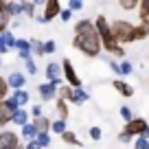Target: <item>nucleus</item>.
Instances as JSON below:
<instances>
[{"instance_id":"obj_5","label":"nucleus","mask_w":149,"mask_h":149,"mask_svg":"<svg viewBox=\"0 0 149 149\" xmlns=\"http://www.w3.org/2000/svg\"><path fill=\"white\" fill-rule=\"evenodd\" d=\"M20 110L18 105H15L11 99H5V101H0V127L7 125V123H11V116H13V112Z\"/></svg>"},{"instance_id":"obj_44","label":"nucleus","mask_w":149,"mask_h":149,"mask_svg":"<svg viewBox=\"0 0 149 149\" xmlns=\"http://www.w3.org/2000/svg\"><path fill=\"white\" fill-rule=\"evenodd\" d=\"M18 149H24V147H18Z\"/></svg>"},{"instance_id":"obj_6","label":"nucleus","mask_w":149,"mask_h":149,"mask_svg":"<svg viewBox=\"0 0 149 149\" xmlns=\"http://www.w3.org/2000/svg\"><path fill=\"white\" fill-rule=\"evenodd\" d=\"M147 121H145V118H132L130 123H125V130L123 132H127V134L132 136V138H134V136H143L145 132H147Z\"/></svg>"},{"instance_id":"obj_42","label":"nucleus","mask_w":149,"mask_h":149,"mask_svg":"<svg viewBox=\"0 0 149 149\" xmlns=\"http://www.w3.org/2000/svg\"><path fill=\"white\" fill-rule=\"evenodd\" d=\"M24 149H42V147H40L35 140H31V143H26V147H24Z\"/></svg>"},{"instance_id":"obj_27","label":"nucleus","mask_w":149,"mask_h":149,"mask_svg":"<svg viewBox=\"0 0 149 149\" xmlns=\"http://www.w3.org/2000/svg\"><path fill=\"white\" fill-rule=\"evenodd\" d=\"M15 48L20 53H31V42L29 40H15Z\"/></svg>"},{"instance_id":"obj_10","label":"nucleus","mask_w":149,"mask_h":149,"mask_svg":"<svg viewBox=\"0 0 149 149\" xmlns=\"http://www.w3.org/2000/svg\"><path fill=\"white\" fill-rule=\"evenodd\" d=\"M46 81H57V84L61 81V66L57 61H51L46 66Z\"/></svg>"},{"instance_id":"obj_24","label":"nucleus","mask_w":149,"mask_h":149,"mask_svg":"<svg viewBox=\"0 0 149 149\" xmlns=\"http://www.w3.org/2000/svg\"><path fill=\"white\" fill-rule=\"evenodd\" d=\"M51 132H55V134H64L66 132V121H59V118H57V121H51Z\"/></svg>"},{"instance_id":"obj_21","label":"nucleus","mask_w":149,"mask_h":149,"mask_svg":"<svg viewBox=\"0 0 149 149\" xmlns=\"http://www.w3.org/2000/svg\"><path fill=\"white\" fill-rule=\"evenodd\" d=\"M57 116H59V121L68 118V103L61 101V99H57Z\"/></svg>"},{"instance_id":"obj_1","label":"nucleus","mask_w":149,"mask_h":149,"mask_svg":"<svg viewBox=\"0 0 149 149\" xmlns=\"http://www.w3.org/2000/svg\"><path fill=\"white\" fill-rule=\"evenodd\" d=\"M72 46L79 53H84L86 57H99L101 48V40L97 35V29H94L92 20H79L74 24V37H72Z\"/></svg>"},{"instance_id":"obj_16","label":"nucleus","mask_w":149,"mask_h":149,"mask_svg":"<svg viewBox=\"0 0 149 149\" xmlns=\"http://www.w3.org/2000/svg\"><path fill=\"white\" fill-rule=\"evenodd\" d=\"M29 99H31V97H29V92H26V90H15V92H13V97H11V101H13L15 105H18L20 110H22V105H26V103H29Z\"/></svg>"},{"instance_id":"obj_19","label":"nucleus","mask_w":149,"mask_h":149,"mask_svg":"<svg viewBox=\"0 0 149 149\" xmlns=\"http://www.w3.org/2000/svg\"><path fill=\"white\" fill-rule=\"evenodd\" d=\"M61 140H64L66 145H74V147H79V145H81V140L77 138V134H74V132H68V130L61 134Z\"/></svg>"},{"instance_id":"obj_43","label":"nucleus","mask_w":149,"mask_h":149,"mask_svg":"<svg viewBox=\"0 0 149 149\" xmlns=\"http://www.w3.org/2000/svg\"><path fill=\"white\" fill-rule=\"evenodd\" d=\"M143 138H147V140H149V127H147V132L143 134Z\"/></svg>"},{"instance_id":"obj_22","label":"nucleus","mask_w":149,"mask_h":149,"mask_svg":"<svg viewBox=\"0 0 149 149\" xmlns=\"http://www.w3.org/2000/svg\"><path fill=\"white\" fill-rule=\"evenodd\" d=\"M9 22H11V15L7 13L5 9H2V5H0V33H5V31H7Z\"/></svg>"},{"instance_id":"obj_12","label":"nucleus","mask_w":149,"mask_h":149,"mask_svg":"<svg viewBox=\"0 0 149 149\" xmlns=\"http://www.w3.org/2000/svg\"><path fill=\"white\" fill-rule=\"evenodd\" d=\"M138 18H140V24L149 29V0L138 2Z\"/></svg>"},{"instance_id":"obj_4","label":"nucleus","mask_w":149,"mask_h":149,"mask_svg":"<svg viewBox=\"0 0 149 149\" xmlns=\"http://www.w3.org/2000/svg\"><path fill=\"white\" fill-rule=\"evenodd\" d=\"M59 66H61V72H64V79L68 81L70 88H81V79H79V74L74 72L72 61H70V59H64Z\"/></svg>"},{"instance_id":"obj_14","label":"nucleus","mask_w":149,"mask_h":149,"mask_svg":"<svg viewBox=\"0 0 149 149\" xmlns=\"http://www.w3.org/2000/svg\"><path fill=\"white\" fill-rule=\"evenodd\" d=\"M70 103H77V105H81V103L88 101V92H86L84 88H72V92H70Z\"/></svg>"},{"instance_id":"obj_38","label":"nucleus","mask_w":149,"mask_h":149,"mask_svg":"<svg viewBox=\"0 0 149 149\" xmlns=\"http://www.w3.org/2000/svg\"><path fill=\"white\" fill-rule=\"evenodd\" d=\"M26 70H29V74H35L37 72V66H35V61H33V57H31V59H26Z\"/></svg>"},{"instance_id":"obj_18","label":"nucleus","mask_w":149,"mask_h":149,"mask_svg":"<svg viewBox=\"0 0 149 149\" xmlns=\"http://www.w3.org/2000/svg\"><path fill=\"white\" fill-rule=\"evenodd\" d=\"M11 123H15V125H20V127H24L29 123V114L24 110H15L13 112V116H11Z\"/></svg>"},{"instance_id":"obj_40","label":"nucleus","mask_w":149,"mask_h":149,"mask_svg":"<svg viewBox=\"0 0 149 149\" xmlns=\"http://www.w3.org/2000/svg\"><path fill=\"white\" fill-rule=\"evenodd\" d=\"M59 18H61V20H64V22H68V20H70V18H72V13H70V11H68V9H61V13H59Z\"/></svg>"},{"instance_id":"obj_33","label":"nucleus","mask_w":149,"mask_h":149,"mask_svg":"<svg viewBox=\"0 0 149 149\" xmlns=\"http://www.w3.org/2000/svg\"><path fill=\"white\" fill-rule=\"evenodd\" d=\"M121 116H123V121H125V123H130L132 118H134V114H132V110H130L127 105H123V107H121Z\"/></svg>"},{"instance_id":"obj_30","label":"nucleus","mask_w":149,"mask_h":149,"mask_svg":"<svg viewBox=\"0 0 149 149\" xmlns=\"http://www.w3.org/2000/svg\"><path fill=\"white\" fill-rule=\"evenodd\" d=\"M31 53H35V55H44V42L33 40V42H31Z\"/></svg>"},{"instance_id":"obj_8","label":"nucleus","mask_w":149,"mask_h":149,"mask_svg":"<svg viewBox=\"0 0 149 149\" xmlns=\"http://www.w3.org/2000/svg\"><path fill=\"white\" fill-rule=\"evenodd\" d=\"M20 136L15 132H0V149H18Z\"/></svg>"},{"instance_id":"obj_7","label":"nucleus","mask_w":149,"mask_h":149,"mask_svg":"<svg viewBox=\"0 0 149 149\" xmlns=\"http://www.w3.org/2000/svg\"><path fill=\"white\" fill-rule=\"evenodd\" d=\"M59 86H61V81H59V84H57V81H44L42 86H37V92H40L42 101H51V99H55Z\"/></svg>"},{"instance_id":"obj_9","label":"nucleus","mask_w":149,"mask_h":149,"mask_svg":"<svg viewBox=\"0 0 149 149\" xmlns=\"http://www.w3.org/2000/svg\"><path fill=\"white\" fill-rule=\"evenodd\" d=\"M59 13H61V5L57 0H48V2H44V13L40 15V18H42L44 22H51V20L57 18Z\"/></svg>"},{"instance_id":"obj_37","label":"nucleus","mask_w":149,"mask_h":149,"mask_svg":"<svg viewBox=\"0 0 149 149\" xmlns=\"http://www.w3.org/2000/svg\"><path fill=\"white\" fill-rule=\"evenodd\" d=\"M101 136H103V132L99 127H90V138L92 140H101Z\"/></svg>"},{"instance_id":"obj_29","label":"nucleus","mask_w":149,"mask_h":149,"mask_svg":"<svg viewBox=\"0 0 149 149\" xmlns=\"http://www.w3.org/2000/svg\"><path fill=\"white\" fill-rule=\"evenodd\" d=\"M35 7H37L35 2H22V13H24V15H29V18H31V15L35 13Z\"/></svg>"},{"instance_id":"obj_28","label":"nucleus","mask_w":149,"mask_h":149,"mask_svg":"<svg viewBox=\"0 0 149 149\" xmlns=\"http://www.w3.org/2000/svg\"><path fill=\"white\" fill-rule=\"evenodd\" d=\"M35 143L40 145V147H48V145H51V134H37L35 136Z\"/></svg>"},{"instance_id":"obj_35","label":"nucleus","mask_w":149,"mask_h":149,"mask_svg":"<svg viewBox=\"0 0 149 149\" xmlns=\"http://www.w3.org/2000/svg\"><path fill=\"white\" fill-rule=\"evenodd\" d=\"M147 147H149V140H147V138H143V136H140V138H136L134 149H147Z\"/></svg>"},{"instance_id":"obj_39","label":"nucleus","mask_w":149,"mask_h":149,"mask_svg":"<svg viewBox=\"0 0 149 149\" xmlns=\"http://www.w3.org/2000/svg\"><path fill=\"white\" fill-rule=\"evenodd\" d=\"M31 114H33L35 118H40V116H42V105H33V107H31Z\"/></svg>"},{"instance_id":"obj_31","label":"nucleus","mask_w":149,"mask_h":149,"mask_svg":"<svg viewBox=\"0 0 149 149\" xmlns=\"http://www.w3.org/2000/svg\"><path fill=\"white\" fill-rule=\"evenodd\" d=\"M118 7L125 11H132V9H138V2L136 0H123V2H118Z\"/></svg>"},{"instance_id":"obj_32","label":"nucleus","mask_w":149,"mask_h":149,"mask_svg":"<svg viewBox=\"0 0 149 149\" xmlns=\"http://www.w3.org/2000/svg\"><path fill=\"white\" fill-rule=\"evenodd\" d=\"M84 9V2H81V0H70L68 2V11L70 13H72V11H81Z\"/></svg>"},{"instance_id":"obj_41","label":"nucleus","mask_w":149,"mask_h":149,"mask_svg":"<svg viewBox=\"0 0 149 149\" xmlns=\"http://www.w3.org/2000/svg\"><path fill=\"white\" fill-rule=\"evenodd\" d=\"M118 140H121V143H130V140H132V136L127 134V132H121V134H118Z\"/></svg>"},{"instance_id":"obj_13","label":"nucleus","mask_w":149,"mask_h":149,"mask_svg":"<svg viewBox=\"0 0 149 149\" xmlns=\"http://www.w3.org/2000/svg\"><path fill=\"white\" fill-rule=\"evenodd\" d=\"M31 125L35 127V132H37V134H48V132H51V121H48L46 116L35 118V121H33Z\"/></svg>"},{"instance_id":"obj_17","label":"nucleus","mask_w":149,"mask_h":149,"mask_svg":"<svg viewBox=\"0 0 149 149\" xmlns=\"http://www.w3.org/2000/svg\"><path fill=\"white\" fill-rule=\"evenodd\" d=\"M149 35V29L143 26V24H138V26L132 29V42H138V40H145V37Z\"/></svg>"},{"instance_id":"obj_3","label":"nucleus","mask_w":149,"mask_h":149,"mask_svg":"<svg viewBox=\"0 0 149 149\" xmlns=\"http://www.w3.org/2000/svg\"><path fill=\"white\" fill-rule=\"evenodd\" d=\"M110 29H112V35H114V40H116L118 46L132 42V29H134L132 22H127V20H116V22L110 24Z\"/></svg>"},{"instance_id":"obj_36","label":"nucleus","mask_w":149,"mask_h":149,"mask_svg":"<svg viewBox=\"0 0 149 149\" xmlns=\"http://www.w3.org/2000/svg\"><path fill=\"white\" fill-rule=\"evenodd\" d=\"M57 44L53 42V40H48V42H44V55H48V53H55Z\"/></svg>"},{"instance_id":"obj_11","label":"nucleus","mask_w":149,"mask_h":149,"mask_svg":"<svg viewBox=\"0 0 149 149\" xmlns=\"http://www.w3.org/2000/svg\"><path fill=\"white\" fill-rule=\"evenodd\" d=\"M24 84H26V79H24L22 72H11L9 79H7V86H9V88H13V90H22Z\"/></svg>"},{"instance_id":"obj_15","label":"nucleus","mask_w":149,"mask_h":149,"mask_svg":"<svg viewBox=\"0 0 149 149\" xmlns=\"http://www.w3.org/2000/svg\"><path fill=\"white\" fill-rule=\"evenodd\" d=\"M112 86H114V88H116V92H121L123 97H127V99H130L132 94H134V88H132V86L127 84V81H121V79H114V84H112Z\"/></svg>"},{"instance_id":"obj_20","label":"nucleus","mask_w":149,"mask_h":149,"mask_svg":"<svg viewBox=\"0 0 149 149\" xmlns=\"http://www.w3.org/2000/svg\"><path fill=\"white\" fill-rule=\"evenodd\" d=\"M35 136H37V132H35V127L31 125V123H26V125L22 127V138L26 140V143H31V140H35Z\"/></svg>"},{"instance_id":"obj_2","label":"nucleus","mask_w":149,"mask_h":149,"mask_svg":"<svg viewBox=\"0 0 149 149\" xmlns=\"http://www.w3.org/2000/svg\"><path fill=\"white\" fill-rule=\"evenodd\" d=\"M94 29H97V35H99V40H101V48H105L107 53H112V55H116V57H123V55H125V48L118 46L116 40H114V35H112L110 22H107L105 15H99V18H97Z\"/></svg>"},{"instance_id":"obj_34","label":"nucleus","mask_w":149,"mask_h":149,"mask_svg":"<svg viewBox=\"0 0 149 149\" xmlns=\"http://www.w3.org/2000/svg\"><path fill=\"white\" fill-rule=\"evenodd\" d=\"M7 92H9V86H7V79H2V77H0V101H5Z\"/></svg>"},{"instance_id":"obj_25","label":"nucleus","mask_w":149,"mask_h":149,"mask_svg":"<svg viewBox=\"0 0 149 149\" xmlns=\"http://www.w3.org/2000/svg\"><path fill=\"white\" fill-rule=\"evenodd\" d=\"M70 92H72L70 86H59V88H57V97H59L61 101H66V103H68V99H70Z\"/></svg>"},{"instance_id":"obj_23","label":"nucleus","mask_w":149,"mask_h":149,"mask_svg":"<svg viewBox=\"0 0 149 149\" xmlns=\"http://www.w3.org/2000/svg\"><path fill=\"white\" fill-rule=\"evenodd\" d=\"M0 37H2V42H5V46L9 48H15V35L13 33H9V31H5V33H0Z\"/></svg>"},{"instance_id":"obj_45","label":"nucleus","mask_w":149,"mask_h":149,"mask_svg":"<svg viewBox=\"0 0 149 149\" xmlns=\"http://www.w3.org/2000/svg\"><path fill=\"white\" fill-rule=\"evenodd\" d=\"M147 149H149V147H147Z\"/></svg>"},{"instance_id":"obj_26","label":"nucleus","mask_w":149,"mask_h":149,"mask_svg":"<svg viewBox=\"0 0 149 149\" xmlns=\"http://www.w3.org/2000/svg\"><path fill=\"white\" fill-rule=\"evenodd\" d=\"M132 70H134V66L130 61H121L118 68H116V74H132Z\"/></svg>"}]
</instances>
